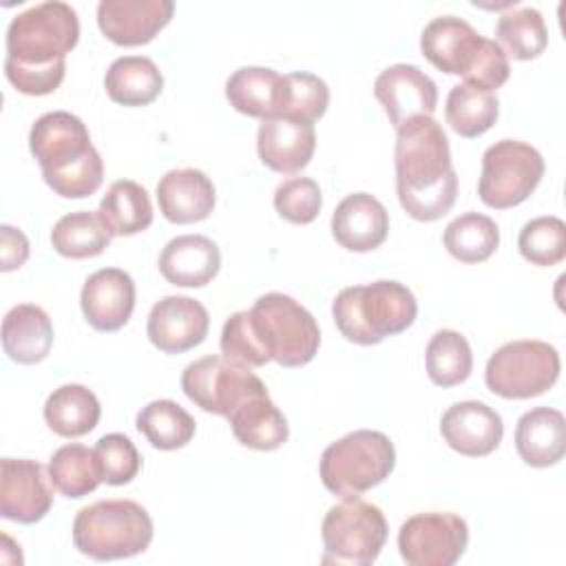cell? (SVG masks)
Masks as SVG:
<instances>
[{
  "label": "cell",
  "instance_id": "6da1fadb",
  "mask_svg": "<svg viewBox=\"0 0 566 566\" xmlns=\"http://www.w3.org/2000/svg\"><path fill=\"white\" fill-rule=\"evenodd\" d=\"M394 164L398 201L411 219L438 221L453 208L458 175L447 133L433 117H413L398 128Z\"/></svg>",
  "mask_w": 566,
  "mask_h": 566
},
{
  "label": "cell",
  "instance_id": "7a4b0ae2",
  "mask_svg": "<svg viewBox=\"0 0 566 566\" xmlns=\"http://www.w3.org/2000/svg\"><path fill=\"white\" fill-rule=\"evenodd\" d=\"M46 186L64 199L91 197L104 181V164L86 124L69 111H51L35 119L29 133Z\"/></svg>",
  "mask_w": 566,
  "mask_h": 566
},
{
  "label": "cell",
  "instance_id": "3957f363",
  "mask_svg": "<svg viewBox=\"0 0 566 566\" xmlns=\"http://www.w3.org/2000/svg\"><path fill=\"white\" fill-rule=\"evenodd\" d=\"M332 316L349 343L378 345L411 327L418 303L407 285L382 279L340 290L332 303Z\"/></svg>",
  "mask_w": 566,
  "mask_h": 566
},
{
  "label": "cell",
  "instance_id": "277c9868",
  "mask_svg": "<svg viewBox=\"0 0 566 566\" xmlns=\"http://www.w3.org/2000/svg\"><path fill=\"white\" fill-rule=\"evenodd\" d=\"M153 542V520L135 500H99L77 511L73 520L75 548L97 562L126 559Z\"/></svg>",
  "mask_w": 566,
  "mask_h": 566
},
{
  "label": "cell",
  "instance_id": "5b68a950",
  "mask_svg": "<svg viewBox=\"0 0 566 566\" xmlns=\"http://www.w3.org/2000/svg\"><path fill=\"white\" fill-rule=\"evenodd\" d=\"M80 40V20L71 4L49 0L18 13L7 29V60L24 69L66 62Z\"/></svg>",
  "mask_w": 566,
  "mask_h": 566
},
{
  "label": "cell",
  "instance_id": "8992f818",
  "mask_svg": "<svg viewBox=\"0 0 566 566\" xmlns=\"http://www.w3.org/2000/svg\"><path fill=\"white\" fill-rule=\"evenodd\" d=\"M261 352L281 367L307 365L321 345L316 318L292 296L268 292L248 310Z\"/></svg>",
  "mask_w": 566,
  "mask_h": 566
},
{
  "label": "cell",
  "instance_id": "52a82bcc",
  "mask_svg": "<svg viewBox=\"0 0 566 566\" xmlns=\"http://www.w3.org/2000/svg\"><path fill=\"white\" fill-rule=\"evenodd\" d=\"M394 467V442L382 431L358 429L323 451L321 480L329 493L356 497L385 482Z\"/></svg>",
  "mask_w": 566,
  "mask_h": 566
},
{
  "label": "cell",
  "instance_id": "ba28073f",
  "mask_svg": "<svg viewBox=\"0 0 566 566\" xmlns=\"http://www.w3.org/2000/svg\"><path fill=\"white\" fill-rule=\"evenodd\" d=\"M387 520L382 511L356 497H343L334 504L321 524L323 564L369 566L378 559L387 542Z\"/></svg>",
  "mask_w": 566,
  "mask_h": 566
},
{
  "label": "cell",
  "instance_id": "9c48e42d",
  "mask_svg": "<svg viewBox=\"0 0 566 566\" xmlns=\"http://www.w3.org/2000/svg\"><path fill=\"white\" fill-rule=\"evenodd\" d=\"M559 354L544 340H511L489 358L486 387L506 400H526L548 391L559 378Z\"/></svg>",
  "mask_w": 566,
  "mask_h": 566
},
{
  "label": "cell",
  "instance_id": "30bf717a",
  "mask_svg": "<svg viewBox=\"0 0 566 566\" xmlns=\"http://www.w3.org/2000/svg\"><path fill=\"white\" fill-rule=\"evenodd\" d=\"M544 157L520 139H500L482 155L478 195L484 206L506 210L526 201L544 177Z\"/></svg>",
  "mask_w": 566,
  "mask_h": 566
},
{
  "label": "cell",
  "instance_id": "8fae6325",
  "mask_svg": "<svg viewBox=\"0 0 566 566\" xmlns=\"http://www.w3.org/2000/svg\"><path fill=\"white\" fill-rule=\"evenodd\" d=\"M181 389L190 402L223 418L248 398L268 391L263 380L250 367L226 356H203L186 365Z\"/></svg>",
  "mask_w": 566,
  "mask_h": 566
},
{
  "label": "cell",
  "instance_id": "7c38bea8",
  "mask_svg": "<svg viewBox=\"0 0 566 566\" xmlns=\"http://www.w3.org/2000/svg\"><path fill=\"white\" fill-rule=\"evenodd\" d=\"M469 526L455 513H418L398 531L400 557L409 566H453L467 551Z\"/></svg>",
  "mask_w": 566,
  "mask_h": 566
},
{
  "label": "cell",
  "instance_id": "4fadbf2b",
  "mask_svg": "<svg viewBox=\"0 0 566 566\" xmlns=\"http://www.w3.org/2000/svg\"><path fill=\"white\" fill-rule=\"evenodd\" d=\"M53 482L46 469L27 458L0 460V515L18 524L40 522L53 506Z\"/></svg>",
  "mask_w": 566,
  "mask_h": 566
},
{
  "label": "cell",
  "instance_id": "5bb4252c",
  "mask_svg": "<svg viewBox=\"0 0 566 566\" xmlns=\"http://www.w3.org/2000/svg\"><path fill=\"white\" fill-rule=\"evenodd\" d=\"M374 95L396 130L413 117H431L438 104L436 82L413 64L387 66L374 82Z\"/></svg>",
  "mask_w": 566,
  "mask_h": 566
},
{
  "label": "cell",
  "instance_id": "9a60e30c",
  "mask_svg": "<svg viewBox=\"0 0 566 566\" xmlns=\"http://www.w3.org/2000/svg\"><path fill=\"white\" fill-rule=\"evenodd\" d=\"M208 310L190 296H164L148 314V340L164 354L195 349L208 336Z\"/></svg>",
  "mask_w": 566,
  "mask_h": 566
},
{
  "label": "cell",
  "instance_id": "2e32d148",
  "mask_svg": "<svg viewBox=\"0 0 566 566\" xmlns=\"http://www.w3.org/2000/svg\"><path fill=\"white\" fill-rule=\"evenodd\" d=\"M170 0H102L97 27L117 46L148 44L172 18Z\"/></svg>",
  "mask_w": 566,
  "mask_h": 566
},
{
  "label": "cell",
  "instance_id": "e0dca14e",
  "mask_svg": "<svg viewBox=\"0 0 566 566\" xmlns=\"http://www.w3.org/2000/svg\"><path fill=\"white\" fill-rule=\"evenodd\" d=\"M82 314L97 332L122 329L135 310L133 276L119 268H102L93 272L80 294Z\"/></svg>",
  "mask_w": 566,
  "mask_h": 566
},
{
  "label": "cell",
  "instance_id": "ac0fdd59",
  "mask_svg": "<svg viewBox=\"0 0 566 566\" xmlns=\"http://www.w3.org/2000/svg\"><path fill=\"white\" fill-rule=\"evenodd\" d=\"M444 442L467 458H482L493 453L504 436L502 418L495 409L478 400H462L451 405L440 420Z\"/></svg>",
  "mask_w": 566,
  "mask_h": 566
},
{
  "label": "cell",
  "instance_id": "d6986e66",
  "mask_svg": "<svg viewBox=\"0 0 566 566\" xmlns=\"http://www.w3.org/2000/svg\"><path fill=\"white\" fill-rule=\"evenodd\" d=\"M389 234V212L369 192L347 195L332 214V237L349 252H371Z\"/></svg>",
  "mask_w": 566,
  "mask_h": 566
},
{
  "label": "cell",
  "instance_id": "ffe728a7",
  "mask_svg": "<svg viewBox=\"0 0 566 566\" xmlns=\"http://www.w3.org/2000/svg\"><path fill=\"white\" fill-rule=\"evenodd\" d=\"M316 148L314 124L296 122L290 117L263 119L256 133L259 159L274 172L296 175L301 172Z\"/></svg>",
  "mask_w": 566,
  "mask_h": 566
},
{
  "label": "cell",
  "instance_id": "44dd1931",
  "mask_svg": "<svg viewBox=\"0 0 566 566\" xmlns=\"http://www.w3.org/2000/svg\"><path fill=\"white\" fill-rule=\"evenodd\" d=\"M484 38L462 18H433L420 33L422 55L442 73L464 75L473 64Z\"/></svg>",
  "mask_w": 566,
  "mask_h": 566
},
{
  "label": "cell",
  "instance_id": "7402d4cb",
  "mask_svg": "<svg viewBox=\"0 0 566 566\" xmlns=\"http://www.w3.org/2000/svg\"><path fill=\"white\" fill-rule=\"evenodd\" d=\"M230 106L248 117H281L287 104V77L265 66H241L226 82Z\"/></svg>",
  "mask_w": 566,
  "mask_h": 566
},
{
  "label": "cell",
  "instance_id": "603a6c76",
  "mask_svg": "<svg viewBox=\"0 0 566 566\" xmlns=\"http://www.w3.org/2000/svg\"><path fill=\"white\" fill-rule=\"evenodd\" d=\"M212 179L197 168L168 170L157 184V203L170 223L203 221L214 208Z\"/></svg>",
  "mask_w": 566,
  "mask_h": 566
},
{
  "label": "cell",
  "instance_id": "cb8c5ba5",
  "mask_svg": "<svg viewBox=\"0 0 566 566\" xmlns=\"http://www.w3.org/2000/svg\"><path fill=\"white\" fill-rule=\"evenodd\" d=\"M221 268L217 243L203 234H181L170 239L159 254L161 276L177 287H203Z\"/></svg>",
  "mask_w": 566,
  "mask_h": 566
},
{
  "label": "cell",
  "instance_id": "d4e9b609",
  "mask_svg": "<svg viewBox=\"0 0 566 566\" xmlns=\"http://www.w3.org/2000/svg\"><path fill=\"white\" fill-rule=\"evenodd\" d=\"M515 449L528 467L557 464L566 453L564 413L553 407H535L522 413L515 427Z\"/></svg>",
  "mask_w": 566,
  "mask_h": 566
},
{
  "label": "cell",
  "instance_id": "484cf974",
  "mask_svg": "<svg viewBox=\"0 0 566 566\" xmlns=\"http://www.w3.org/2000/svg\"><path fill=\"white\" fill-rule=\"evenodd\" d=\"M53 345V325L49 314L33 303L11 307L2 318L4 354L20 365L44 360Z\"/></svg>",
  "mask_w": 566,
  "mask_h": 566
},
{
  "label": "cell",
  "instance_id": "4316f807",
  "mask_svg": "<svg viewBox=\"0 0 566 566\" xmlns=\"http://www.w3.org/2000/svg\"><path fill=\"white\" fill-rule=\"evenodd\" d=\"M234 438L254 451H274L287 442L290 427L270 394H256L228 416Z\"/></svg>",
  "mask_w": 566,
  "mask_h": 566
},
{
  "label": "cell",
  "instance_id": "83f0119b",
  "mask_svg": "<svg viewBox=\"0 0 566 566\" xmlns=\"http://www.w3.org/2000/svg\"><path fill=\"white\" fill-rule=\"evenodd\" d=\"M104 88L115 104L146 106L159 97L164 88V75L150 57L124 55L108 66Z\"/></svg>",
  "mask_w": 566,
  "mask_h": 566
},
{
  "label": "cell",
  "instance_id": "f1b7e54d",
  "mask_svg": "<svg viewBox=\"0 0 566 566\" xmlns=\"http://www.w3.org/2000/svg\"><path fill=\"white\" fill-rule=\"evenodd\" d=\"M99 416V400L84 385H62L53 389L44 402V420L49 429L62 438L86 436L97 427Z\"/></svg>",
  "mask_w": 566,
  "mask_h": 566
},
{
  "label": "cell",
  "instance_id": "f546056e",
  "mask_svg": "<svg viewBox=\"0 0 566 566\" xmlns=\"http://www.w3.org/2000/svg\"><path fill=\"white\" fill-rule=\"evenodd\" d=\"M99 217L113 237L144 232L153 223V203L146 188L133 179L113 181L99 201Z\"/></svg>",
  "mask_w": 566,
  "mask_h": 566
},
{
  "label": "cell",
  "instance_id": "4dcf8cb0",
  "mask_svg": "<svg viewBox=\"0 0 566 566\" xmlns=\"http://www.w3.org/2000/svg\"><path fill=\"white\" fill-rule=\"evenodd\" d=\"M111 230L99 212L77 210L60 217L51 230L53 250L66 259H91L111 245Z\"/></svg>",
  "mask_w": 566,
  "mask_h": 566
},
{
  "label": "cell",
  "instance_id": "1f68e13d",
  "mask_svg": "<svg viewBox=\"0 0 566 566\" xmlns=\"http://www.w3.org/2000/svg\"><path fill=\"white\" fill-rule=\"evenodd\" d=\"M137 431L159 451L186 447L197 429L195 418L175 400H153L137 413Z\"/></svg>",
  "mask_w": 566,
  "mask_h": 566
},
{
  "label": "cell",
  "instance_id": "d6a6232c",
  "mask_svg": "<svg viewBox=\"0 0 566 566\" xmlns=\"http://www.w3.org/2000/svg\"><path fill=\"white\" fill-rule=\"evenodd\" d=\"M442 243L453 259L462 263H482L497 250L500 228L486 214L464 212L444 228Z\"/></svg>",
  "mask_w": 566,
  "mask_h": 566
},
{
  "label": "cell",
  "instance_id": "836d02e7",
  "mask_svg": "<svg viewBox=\"0 0 566 566\" xmlns=\"http://www.w3.org/2000/svg\"><path fill=\"white\" fill-rule=\"evenodd\" d=\"M500 104L495 93L473 88L469 84H455L447 95L444 117L453 133L473 139L484 135L497 119Z\"/></svg>",
  "mask_w": 566,
  "mask_h": 566
},
{
  "label": "cell",
  "instance_id": "e575fe53",
  "mask_svg": "<svg viewBox=\"0 0 566 566\" xmlns=\"http://www.w3.org/2000/svg\"><path fill=\"white\" fill-rule=\"evenodd\" d=\"M49 478L64 497H84L93 493L102 480L95 451L71 442L60 447L49 460Z\"/></svg>",
  "mask_w": 566,
  "mask_h": 566
},
{
  "label": "cell",
  "instance_id": "d590c367",
  "mask_svg": "<svg viewBox=\"0 0 566 566\" xmlns=\"http://www.w3.org/2000/svg\"><path fill=\"white\" fill-rule=\"evenodd\" d=\"M495 38L506 57L535 60L548 46V31L542 13L533 7H515L500 15Z\"/></svg>",
  "mask_w": 566,
  "mask_h": 566
},
{
  "label": "cell",
  "instance_id": "8d00e7d4",
  "mask_svg": "<svg viewBox=\"0 0 566 566\" xmlns=\"http://www.w3.org/2000/svg\"><path fill=\"white\" fill-rule=\"evenodd\" d=\"M424 365L433 385L455 387L471 376V369H473L471 345L460 332L440 329L427 343Z\"/></svg>",
  "mask_w": 566,
  "mask_h": 566
},
{
  "label": "cell",
  "instance_id": "74e56055",
  "mask_svg": "<svg viewBox=\"0 0 566 566\" xmlns=\"http://www.w3.org/2000/svg\"><path fill=\"white\" fill-rule=\"evenodd\" d=\"M520 254L533 265H557L566 256V223L559 217H535L520 230Z\"/></svg>",
  "mask_w": 566,
  "mask_h": 566
},
{
  "label": "cell",
  "instance_id": "f35d334b",
  "mask_svg": "<svg viewBox=\"0 0 566 566\" xmlns=\"http://www.w3.org/2000/svg\"><path fill=\"white\" fill-rule=\"evenodd\" d=\"M102 480L111 486L128 484L137 478L142 469V458L133 440L124 433H106L93 447Z\"/></svg>",
  "mask_w": 566,
  "mask_h": 566
},
{
  "label": "cell",
  "instance_id": "ab89813d",
  "mask_svg": "<svg viewBox=\"0 0 566 566\" xmlns=\"http://www.w3.org/2000/svg\"><path fill=\"white\" fill-rule=\"evenodd\" d=\"M287 104L281 117H290L296 122L314 124L321 119L329 104V88L327 84L312 73L298 71L287 73Z\"/></svg>",
  "mask_w": 566,
  "mask_h": 566
},
{
  "label": "cell",
  "instance_id": "60d3db41",
  "mask_svg": "<svg viewBox=\"0 0 566 566\" xmlns=\"http://www.w3.org/2000/svg\"><path fill=\"white\" fill-rule=\"evenodd\" d=\"M323 206L321 188L310 177H292L276 186L274 190V208L279 217L294 226L312 223Z\"/></svg>",
  "mask_w": 566,
  "mask_h": 566
},
{
  "label": "cell",
  "instance_id": "b9f144b4",
  "mask_svg": "<svg viewBox=\"0 0 566 566\" xmlns=\"http://www.w3.org/2000/svg\"><path fill=\"white\" fill-rule=\"evenodd\" d=\"M219 345H221V354L226 358L241 363L245 367H263L265 363H270L254 338L248 310H241V312H234L232 316H228V321L223 323V329H221Z\"/></svg>",
  "mask_w": 566,
  "mask_h": 566
},
{
  "label": "cell",
  "instance_id": "7bdbcfd3",
  "mask_svg": "<svg viewBox=\"0 0 566 566\" xmlns=\"http://www.w3.org/2000/svg\"><path fill=\"white\" fill-rule=\"evenodd\" d=\"M509 75H511V66H509L506 53L495 40L484 38L482 49L478 51L473 64L462 77H464V84L493 93L509 80Z\"/></svg>",
  "mask_w": 566,
  "mask_h": 566
},
{
  "label": "cell",
  "instance_id": "ee69618b",
  "mask_svg": "<svg viewBox=\"0 0 566 566\" xmlns=\"http://www.w3.org/2000/svg\"><path fill=\"white\" fill-rule=\"evenodd\" d=\"M66 73V62H57L44 69H24L11 62H4V75L13 88L24 95H49L53 93Z\"/></svg>",
  "mask_w": 566,
  "mask_h": 566
},
{
  "label": "cell",
  "instance_id": "f6af8a7d",
  "mask_svg": "<svg viewBox=\"0 0 566 566\" xmlns=\"http://www.w3.org/2000/svg\"><path fill=\"white\" fill-rule=\"evenodd\" d=\"M0 270L11 272L27 263L29 259V239L22 230L4 223L0 226Z\"/></svg>",
  "mask_w": 566,
  "mask_h": 566
}]
</instances>
